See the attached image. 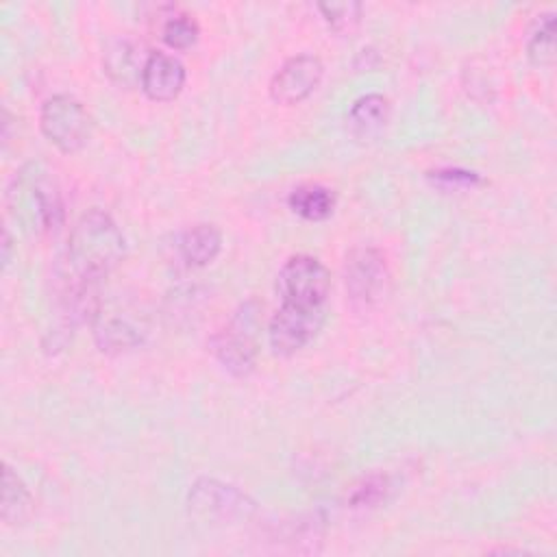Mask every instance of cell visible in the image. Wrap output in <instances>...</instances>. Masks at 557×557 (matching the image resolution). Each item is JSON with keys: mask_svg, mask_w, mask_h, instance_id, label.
<instances>
[{"mask_svg": "<svg viewBox=\"0 0 557 557\" xmlns=\"http://www.w3.org/2000/svg\"><path fill=\"white\" fill-rule=\"evenodd\" d=\"M344 281L350 300L359 307L379 302L389 285V268L385 255L372 246H357L348 252Z\"/></svg>", "mask_w": 557, "mask_h": 557, "instance_id": "6", "label": "cell"}, {"mask_svg": "<svg viewBox=\"0 0 557 557\" xmlns=\"http://www.w3.org/2000/svg\"><path fill=\"white\" fill-rule=\"evenodd\" d=\"M126 252V242L109 213L91 209L78 218L70 233L65 281L72 285L96 287Z\"/></svg>", "mask_w": 557, "mask_h": 557, "instance_id": "1", "label": "cell"}, {"mask_svg": "<svg viewBox=\"0 0 557 557\" xmlns=\"http://www.w3.org/2000/svg\"><path fill=\"white\" fill-rule=\"evenodd\" d=\"M94 339L102 352H126L144 342V333L128 315L122 313H96Z\"/></svg>", "mask_w": 557, "mask_h": 557, "instance_id": "11", "label": "cell"}, {"mask_svg": "<svg viewBox=\"0 0 557 557\" xmlns=\"http://www.w3.org/2000/svg\"><path fill=\"white\" fill-rule=\"evenodd\" d=\"M261 305L255 300L244 302L233 320L211 337V352L235 376H248L257 361V333H259Z\"/></svg>", "mask_w": 557, "mask_h": 557, "instance_id": "3", "label": "cell"}, {"mask_svg": "<svg viewBox=\"0 0 557 557\" xmlns=\"http://www.w3.org/2000/svg\"><path fill=\"white\" fill-rule=\"evenodd\" d=\"M187 511L198 522L226 527L250 520L257 513V503L231 483L198 479L187 494Z\"/></svg>", "mask_w": 557, "mask_h": 557, "instance_id": "2", "label": "cell"}, {"mask_svg": "<svg viewBox=\"0 0 557 557\" xmlns=\"http://www.w3.org/2000/svg\"><path fill=\"white\" fill-rule=\"evenodd\" d=\"M102 61H104V72L113 83L133 85L135 81H141L146 59H141V48L135 41L126 37L111 39L104 48Z\"/></svg>", "mask_w": 557, "mask_h": 557, "instance_id": "12", "label": "cell"}, {"mask_svg": "<svg viewBox=\"0 0 557 557\" xmlns=\"http://www.w3.org/2000/svg\"><path fill=\"white\" fill-rule=\"evenodd\" d=\"M389 102L381 94H366L357 98L346 115L348 131L357 139H374L387 124Z\"/></svg>", "mask_w": 557, "mask_h": 557, "instance_id": "13", "label": "cell"}, {"mask_svg": "<svg viewBox=\"0 0 557 557\" xmlns=\"http://www.w3.org/2000/svg\"><path fill=\"white\" fill-rule=\"evenodd\" d=\"M289 209L305 220H326L335 209V194L322 185H300L296 187L289 198Z\"/></svg>", "mask_w": 557, "mask_h": 557, "instance_id": "16", "label": "cell"}, {"mask_svg": "<svg viewBox=\"0 0 557 557\" xmlns=\"http://www.w3.org/2000/svg\"><path fill=\"white\" fill-rule=\"evenodd\" d=\"M322 322H324L322 307H302V305L283 302V307L272 315L268 326L270 348L283 357L294 355L302 350L309 342H313Z\"/></svg>", "mask_w": 557, "mask_h": 557, "instance_id": "7", "label": "cell"}, {"mask_svg": "<svg viewBox=\"0 0 557 557\" xmlns=\"http://www.w3.org/2000/svg\"><path fill=\"white\" fill-rule=\"evenodd\" d=\"M222 248V233L215 224H196L187 228L178 242L181 257L191 265L211 263Z\"/></svg>", "mask_w": 557, "mask_h": 557, "instance_id": "14", "label": "cell"}, {"mask_svg": "<svg viewBox=\"0 0 557 557\" xmlns=\"http://www.w3.org/2000/svg\"><path fill=\"white\" fill-rule=\"evenodd\" d=\"M389 492V479L385 474H370L357 483L348 496L352 507H374L385 500Z\"/></svg>", "mask_w": 557, "mask_h": 557, "instance_id": "20", "label": "cell"}, {"mask_svg": "<svg viewBox=\"0 0 557 557\" xmlns=\"http://www.w3.org/2000/svg\"><path fill=\"white\" fill-rule=\"evenodd\" d=\"M331 274L322 261L311 255L289 257L276 276V289L283 302L302 307H324Z\"/></svg>", "mask_w": 557, "mask_h": 557, "instance_id": "5", "label": "cell"}, {"mask_svg": "<svg viewBox=\"0 0 557 557\" xmlns=\"http://www.w3.org/2000/svg\"><path fill=\"white\" fill-rule=\"evenodd\" d=\"M41 133L63 152L81 150L91 133V120L85 107L72 96H50L39 113Z\"/></svg>", "mask_w": 557, "mask_h": 557, "instance_id": "4", "label": "cell"}, {"mask_svg": "<svg viewBox=\"0 0 557 557\" xmlns=\"http://www.w3.org/2000/svg\"><path fill=\"white\" fill-rule=\"evenodd\" d=\"M198 24L194 17L185 15V13H178V15H172L165 24H163V41L174 48V50H185L189 46L196 44L198 39Z\"/></svg>", "mask_w": 557, "mask_h": 557, "instance_id": "19", "label": "cell"}, {"mask_svg": "<svg viewBox=\"0 0 557 557\" xmlns=\"http://www.w3.org/2000/svg\"><path fill=\"white\" fill-rule=\"evenodd\" d=\"M322 61L315 54L287 59L270 81V96L278 104H296L313 94L322 81Z\"/></svg>", "mask_w": 557, "mask_h": 557, "instance_id": "9", "label": "cell"}, {"mask_svg": "<svg viewBox=\"0 0 557 557\" xmlns=\"http://www.w3.org/2000/svg\"><path fill=\"white\" fill-rule=\"evenodd\" d=\"M527 54L535 65H548L555 59V15H540L527 41Z\"/></svg>", "mask_w": 557, "mask_h": 557, "instance_id": "17", "label": "cell"}, {"mask_svg": "<svg viewBox=\"0 0 557 557\" xmlns=\"http://www.w3.org/2000/svg\"><path fill=\"white\" fill-rule=\"evenodd\" d=\"M33 511V496L26 483L13 472L11 466H4L2 472V500H0V516L2 522L9 527L24 524Z\"/></svg>", "mask_w": 557, "mask_h": 557, "instance_id": "15", "label": "cell"}, {"mask_svg": "<svg viewBox=\"0 0 557 557\" xmlns=\"http://www.w3.org/2000/svg\"><path fill=\"white\" fill-rule=\"evenodd\" d=\"M185 85L183 63L168 52H150L141 72V89L150 100L168 102L181 94Z\"/></svg>", "mask_w": 557, "mask_h": 557, "instance_id": "10", "label": "cell"}, {"mask_svg": "<svg viewBox=\"0 0 557 557\" xmlns=\"http://www.w3.org/2000/svg\"><path fill=\"white\" fill-rule=\"evenodd\" d=\"M431 178L440 185H446V187H472L476 185L481 178L476 172H468V170H437L431 174Z\"/></svg>", "mask_w": 557, "mask_h": 557, "instance_id": "21", "label": "cell"}, {"mask_svg": "<svg viewBox=\"0 0 557 557\" xmlns=\"http://www.w3.org/2000/svg\"><path fill=\"white\" fill-rule=\"evenodd\" d=\"M9 250H11V237H9V231L4 228V242H2V261H4V265L9 263Z\"/></svg>", "mask_w": 557, "mask_h": 557, "instance_id": "22", "label": "cell"}, {"mask_svg": "<svg viewBox=\"0 0 557 557\" xmlns=\"http://www.w3.org/2000/svg\"><path fill=\"white\" fill-rule=\"evenodd\" d=\"M15 185L17 189H13L11 196H20V211H28L33 215V222L37 220L39 228L50 231L63 222V202L59 189L52 178L46 176V172H37V168L30 163L20 172Z\"/></svg>", "mask_w": 557, "mask_h": 557, "instance_id": "8", "label": "cell"}, {"mask_svg": "<svg viewBox=\"0 0 557 557\" xmlns=\"http://www.w3.org/2000/svg\"><path fill=\"white\" fill-rule=\"evenodd\" d=\"M318 9L335 33H352L361 20V4L352 0L320 2Z\"/></svg>", "mask_w": 557, "mask_h": 557, "instance_id": "18", "label": "cell"}]
</instances>
